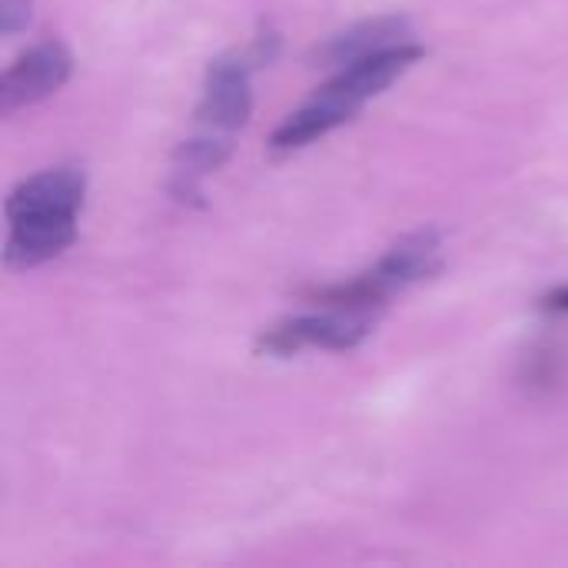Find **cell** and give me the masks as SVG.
I'll return each instance as SVG.
<instances>
[{"label":"cell","instance_id":"obj_9","mask_svg":"<svg viewBox=\"0 0 568 568\" xmlns=\"http://www.w3.org/2000/svg\"><path fill=\"white\" fill-rule=\"evenodd\" d=\"M30 20V0H0V30L17 33Z\"/></svg>","mask_w":568,"mask_h":568},{"label":"cell","instance_id":"obj_1","mask_svg":"<svg viewBox=\"0 0 568 568\" xmlns=\"http://www.w3.org/2000/svg\"><path fill=\"white\" fill-rule=\"evenodd\" d=\"M276 37H256L250 50L243 53H226L220 60L210 63L206 70V90H203V103L196 110L200 116V130H210V133H223V136H233L250 110H253V90H250V73L253 67L266 63L276 57Z\"/></svg>","mask_w":568,"mask_h":568},{"label":"cell","instance_id":"obj_4","mask_svg":"<svg viewBox=\"0 0 568 568\" xmlns=\"http://www.w3.org/2000/svg\"><path fill=\"white\" fill-rule=\"evenodd\" d=\"M70 70L73 57L60 40H43L30 47L0 80V110L10 113L17 106L40 103L70 80Z\"/></svg>","mask_w":568,"mask_h":568},{"label":"cell","instance_id":"obj_2","mask_svg":"<svg viewBox=\"0 0 568 568\" xmlns=\"http://www.w3.org/2000/svg\"><path fill=\"white\" fill-rule=\"evenodd\" d=\"M369 329H373V313L329 310L320 316H300V320H286V323L273 326L270 333H263L260 349L273 353V356H293L310 346L353 349L369 336Z\"/></svg>","mask_w":568,"mask_h":568},{"label":"cell","instance_id":"obj_6","mask_svg":"<svg viewBox=\"0 0 568 568\" xmlns=\"http://www.w3.org/2000/svg\"><path fill=\"white\" fill-rule=\"evenodd\" d=\"M77 240V216H20L10 220V236L3 260L13 270L40 266L53 256H60Z\"/></svg>","mask_w":568,"mask_h":568},{"label":"cell","instance_id":"obj_8","mask_svg":"<svg viewBox=\"0 0 568 568\" xmlns=\"http://www.w3.org/2000/svg\"><path fill=\"white\" fill-rule=\"evenodd\" d=\"M349 120H353V113L346 106H339L336 100H329L316 90V97L306 106H300L296 113H290L276 126L270 143H273V150H300V146H310L313 140L326 136L329 130H336Z\"/></svg>","mask_w":568,"mask_h":568},{"label":"cell","instance_id":"obj_7","mask_svg":"<svg viewBox=\"0 0 568 568\" xmlns=\"http://www.w3.org/2000/svg\"><path fill=\"white\" fill-rule=\"evenodd\" d=\"M409 40V20L406 17H376V20H366V23H356L336 37H329L323 47H320V60L323 63H336V67H346V63H356L376 50H386V47H396V43H406Z\"/></svg>","mask_w":568,"mask_h":568},{"label":"cell","instance_id":"obj_3","mask_svg":"<svg viewBox=\"0 0 568 568\" xmlns=\"http://www.w3.org/2000/svg\"><path fill=\"white\" fill-rule=\"evenodd\" d=\"M423 57L419 43H396L386 50H376L356 63H346L326 87H320L323 97L336 100L339 106H346L353 116L366 106V100H373L376 93H383L389 83H396L416 60Z\"/></svg>","mask_w":568,"mask_h":568},{"label":"cell","instance_id":"obj_10","mask_svg":"<svg viewBox=\"0 0 568 568\" xmlns=\"http://www.w3.org/2000/svg\"><path fill=\"white\" fill-rule=\"evenodd\" d=\"M542 310H549V313H568V286L552 290V293L542 300Z\"/></svg>","mask_w":568,"mask_h":568},{"label":"cell","instance_id":"obj_5","mask_svg":"<svg viewBox=\"0 0 568 568\" xmlns=\"http://www.w3.org/2000/svg\"><path fill=\"white\" fill-rule=\"evenodd\" d=\"M83 190L87 180L73 166H57L43 170L30 180H23L10 196H7V220L20 216H77L83 206Z\"/></svg>","mask_w":568,"mask_h":568}]
</instances>
